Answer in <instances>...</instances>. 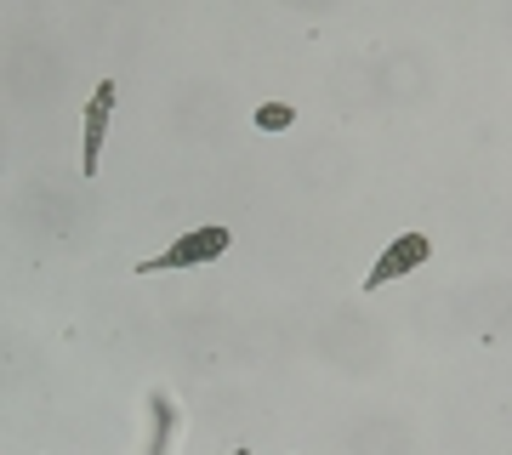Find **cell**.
<instances>
[{"label": "cell", "mask_w": 512, "mask_h": 455, "mask_svg": "<svg viewBox=\"0 0 512 455\" xmlns=\"http://www.w3.org/2000/svg\"><path fill=\"white\" fill-rule=\"evenodd\" d=\"M433 256V245H427V234H399L393 245H387L382 256H376V268L365 273V291H376V285H393V279H404L410 268H421Z\"/></svg>", "instance_id": "7a4b0ae2"}, {"label": "cell", "mask_w": 512, "mask_h": 455, "mask_svg": "<svg viewBox=\"0 0 512 455\" xmlns=\"http://www.w3.org/2000/svg\"><path fill=\"white\" fill-rule=\"evenodd\" d=\"M114 80L92 91V103H86V148H80V171L97 177V160H103V137H109V120H114Z\"/></svg>", "instance_id": "3957f363"}, {"label": "cell", "mask_w": 512, "mask_h": 455, "mask_svg": "<svg viewBox=\"0 0 512 455\" xmlns=\"http://www.w3.org/2000/svg\"><path fill=\"white\" fill-rule=\"evenodd\" d=\"M228 251V228H194L183 234L177 245H165L160 256H148L137 262V273H177V268H205V262H217Z\"/></svg>", "instance_id": "6da1fadb"}, {"label": "cell", "mask_w": 512, "mask_h": 455, "mask_svg": "<svg viewBox=\"0 0 512 455\" xmlns=\"http://www.w3.org/2000/svg\"><path fill=\"white\" fill-rule=\"evenodd\" d=\"M291 120H296L291 103H262V109H256V126H262V131H285Z\"/></svg>", "instance_id": "277c9868"}]
</instances>
